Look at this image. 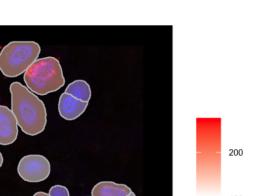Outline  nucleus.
<instances>
[{
  "instance_id": "nucleus-12",
  "label": "nucleus",
  "mask_w": 259,
  "mask_h": 196,
  "mask_svg": "<svg viewBox=\"0 0 259 196\" xmlns=\"http://www.w3.org/2000/svg\"><path fill=\"white\" fill-rule=\"evenodd\" d=\"M127 196H136V194H135V193H133V191H131V192L130 193V194H128Z\"/></svg>"
},
{
  "instance_id": "nucleus-4",
  "label": "nucleus",
  "mask_w": 259,
  "mask_h": 196,
  "mask_svg": "<svg viewBox=\"0 0 259 196\" xmlns=\"http://www.w3.org/2000/svg\"><path fill=\"white\" fill-rule=\"evenodd\" d=\"M51 164L43 155L30 154L24 156L18 165V173L23 180L40 182L51 174Z\"/></svg>"
},
{
  "instance_id": "nucleus-11",
  "label": "nucleus",
  "mask_w": 259,
  "mask_h": 196,
  "mask_svg": "<svg viewBox=\"0 0 259 196\" xmlns=\"http://www.w3.org/2000/svg\"><path fill=\"white\" fill-rule=\"evenodd\" d=\"M4 164V156H3L2 153L0 152V167H2Z\"/></svg>"
},
{
  "instance_id": "nucleus-9",
  "label": "nucleus",
  "mask_w": 259,
  "mask_h": 196,
  "mask_svg": "<svg viewBox=\"0 0 259 196\" xmlns=\"http://www.w3.org/2000/svg\"><path fill=\"white\" fill-rule=\"evenodd\" d=\"M50 196H70L69 191L66 187L63 185H57L51 187L49 191Z\"/></svg>"
},
{
  "instance_id": "nucleus-2",
  "label": "nucleus",
  "mask_w": 259,
  "mask_h": 196,
  "mask_svg": "<svg viewBox=\"0 0 259 196\" xmlns=\"http://www.w3.org/2000/svg\"><path fill=\"white\" fill-rule=\"evenodd\" d=\"M27 88L38 95L58 91L66 81L60 61L53 56L37 59L24 74Z\"/></svg>"
},
{
  "instance_id": "nucleus-8",
  "label": "nucleus",
  "mask_w": 259,
  "mask_h": 196,
  "mask_svg": "<svg viewBox=\"0 0 259 196\" xmlns=\"http://www.w3.org/2000/svg\"><path fill=\"white\" fill-rule=\"evenodd\" d=\"M65 92L70 94L77 100L89 103L92 97L90 85L84 80H75L69 84Z\"/></svg>"
},
{
  "instance_id": "nucleus-7",
  "label": "nucleus",
  "mask_w": 259,
  "mask_h": 196,
  "mask_svg": "<svg viewBox=\"0 0 259 196\" xmlns=\"http://www.w3.org/2000/svg\"><path fill=\"white\" fill-rule=\"evenodd\" d=\"M132 190L124 184L101 182L94 186L92 196H127Z\"/></svg>"
},
{
  "instance_id": "nucleus-1",
  "label": "nucleus",
  "mask_w": 259,
  "mask_h": 196,
  "mask_svg": "<svg viewBox=\"0 0 259 196\" xmlns=\"http://www.w3.org/2000/svg\"><path fill=\"white\" fill-rule=\"evenodd\" d=\"M10 90L11 110L22 132L31 136L43 132L48 122L44 102L20 82L12 83Z\"/></svg>"
},
{
  "instance_id": "nucleus-10",
  "label": "nucleus",
  "mask_w": 259,
  "mask_h": 196,
  "mask_svg": "<svg viewBox=\"0 0 259 196\" xmlns=\"http://www.w3.org/2000/svg\"><path fill=\"white\" fill-rule=\"evenodd\" d=\"M34 196H50L49 194H47V193L43 192V191H39V192L35 193L34 194Z\"/></svg>"
},
{
  "instance_id": "nucleus-5",
  "label": "nucleus",
  "mask_w": 259,
  "mask_h": 196,
  "mask_svg": "<svg viewBox=\"0 0 259 196\" xmlns=\"http://www.w3.org/2000/svg\"><path fill=\"white\" fill-rule=\"evenodd\" d=\"M19 135L17 120L10 108L0 105V144L9 145Z\"/></svg>"
},
{
  "instance_id": "nucleus-3",
  "label": "nucleus",
  "mask_w": 259,
  "mask_h": 196,
  "mask_svg": "<svg viewBox=\"0 0 259 196\" xmlns=\"http://www.w3.org/2000/svg\"><path fill=\"white\" fill-rule=\"evenodd\" d=\"M40 53V45L34 41L10 42L0 52V71L7 77L21 75L37 60Z\"/></svg>"
},
{
  "instance_id": "nucleus-6",
  "label": "nucleus",
  "mask_w": 259,
  "mask_h": 196,
  "mask_svg": "<svg viewBox=\"0 0 259 196\" xmlns=\"http://www.w3.org/2000/svg\"><path fill=\"white\" fill-rule=\"evenodd\" d=\"M89 103L77 100L67 93H63L59 100L58 109L60 115L66 120H74L84 113Z\"/></svg>"
}]
</instances>
